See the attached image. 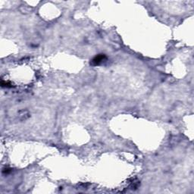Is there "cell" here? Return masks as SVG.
I'll use <instances>...</instances> for the list:
<instances>
[{"label": "cell", "mask_w": 194, "mask_h": 194, "mask_svg": "<svg viewBox=\"0 0 194 194\" xmlns=\"http://www.w3.org/2000/svg\"><path fill=\"white\" fill-rule=\"evenodd\" d=\"M106 57L105 55H99L96 56L95 58H93V59L91 62V65H100L102 62H104V60H106Z\"/></svg>", "instance_id": "6da1fadb"}]
</instances>
